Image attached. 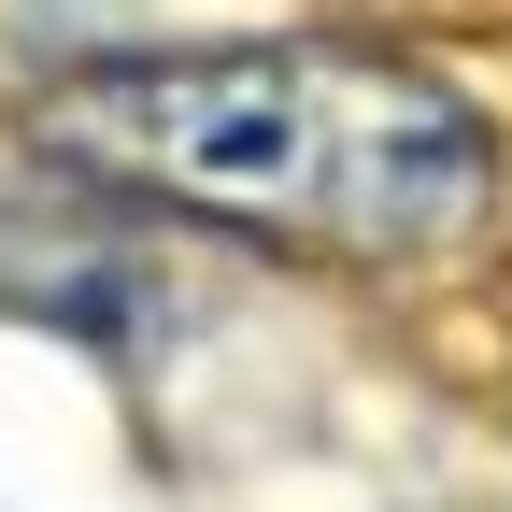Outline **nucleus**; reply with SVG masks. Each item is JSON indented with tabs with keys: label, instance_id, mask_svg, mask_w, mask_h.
Wrapping results in <instances>:
<instances>
[{
	"label": "nucleus",
	"instance_id": "nucleus-1",
	"mask_svg": "<svg viewBox=\"0 0 512 512\" xmlns=\"http://www.w3.org/2000/svg\"><path fill=\"white\" fill-rule=\"evenodd\" d=\"M72 157L157 185L185 214L328 242V256H427L470 242L498 200V128L370 43H214V57H114L43 114Z\"/></svg>",
	"mask_w": 512,
	"mask_h": 512
}]
</instances>
